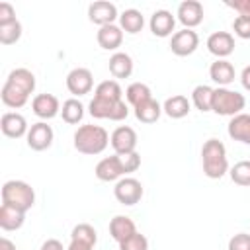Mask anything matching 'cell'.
I'll return each mask as SVG.
<instances>
[{"instance_id":"cell-1","label":"cell","mask_w":250,"mask_h":250,"mask_svg":"<svg viewBox=\"0 0 250 250\" xmlns=\"http://www.w3.org/2000/svg\"><path fill=\"white\" fill-rule=\"evenodd\" d=\"M33 90H35V74L29 68H14L2 86L0 98L4 105L12 109H20L27 104Z\"/></svg>"},{"instance_id":"cell-2","label":"cell","mask_w":250,"mask_h":250,"mask_svg":"<svg viewBox=\"0 0 250 250\" xmlns=\"http://www.w3.org/2000/svg\"><path fill=\"white\" fill-rule=\"evenodd\" d=\"M201 164L203 174L211 180H219L229 172L227 148L219 139H207L201 146Z\"/></svg>"},{"instance_id":"cell-3","label":"cell","mask_w":250,"mask_h":250,"mask_svg":"<svg viewBox=\"0 0 250 250\" xmlns=\"http://www.w3.org/2000/svg\"><path fill=\"white\" fill-rule=\"evenodd\" d=\"M72 145L82 154H100L109 145V135L102 125H82L74 131Z\"/></svg>"},{"instance_id":"cell-4","label":"cell","mask_w":250,"mask_h":250,"mask_svg":"<svg viewBox=\"0 0 250 250\" xmlns=\"http://www.w3.org/2000/svg\"><path fill=\"white\" fill-rule=\"evenodd\" d=\"M2 203L27 213L35 203V191L23 180H8L2 186Z\"/></svg>"},{"instance_id":"cell-5","label":"cell","mask_w":250,"mask_h":250,"mask_svg":"<svg viewBox=\"0 0 250 250\" xmlns=\"http://www.w3.org/2000/svg\"><path fill=\"white\" fill-rule=\"evenodd\" d=\"M244 105H246L244 94H240L236 90H229V88H215L211 111H215L217 115L234 117V115L242 113Z\"/></svg>"},{"instance_id":"cell-6","label":"cell","mask_w":250,"mask_h":250,"mask_svg":"<svg viewBox=\"0 0 250 250\" xmlns=\"http://www.w3.org/2000/svg\"><path fill=\"white\" fill-rule=\"evenodd\" d=\"M88 111L96 119H109V121H123L129 115V107L123 100H102L96 96L88 104Z\"/></svg>"},{"instance_id":"cell-7","label":"cell","mask_w":250,"mask_h":250,"mask_svg":"<svg viewBox=\"0 0 250 250\" xmlns=\"http://www.w3.org/2000/svg\"><path fill=\"white\" fill-rule=\"evenodd\" d=\"M143 193H145L143 184L137 178H121L119 182H115V188H113V195L121 205L139 203Z\"/></svg>"},{"instance_id":"cell-8","label":"cell","mask_w":250,"mask_h":250,"mask_svg":"<svg viewBox=\"0 0 250 250\" xmlns=\"http://www.w3.org/2000/svg\"><path fill=\"white\" fill-rule=\"evenodd\" d=\"M137 133L133 127L129 125H119L113 129L111 137H109V145L113 146L115 154H129V152H135L137 148Z\"/></svg>"},{"instance_id":"cell-9","label":"cell","mask_w":250,"mask_h":250,"mask_svg":"<svg viewBox=\"0 0 250 250\" xmlns=\"http://www.w3.org/2000/svg\"><path fill=\"white\" fill-rule=\"evenodd\" d=\"M66 88L72 96H84L90 94L94 88V76L88 68L76 66L66 74Z\"/></svg>"},{"instance_id":"cell-10","label":"cell","mask_w":250,"mask_h":250,"mask_svg":"<svg viewBox=\"0 0 250 250\" xmlns=\"http://www.w3.org/2000/svg\"><path fill=\"white\" fill-rule=\"evenodd\" d=\"M199 47V35L193 29H180L172 35L170 41V49L176 57H188L191 53H195V49Z\"/></svg>"},{"instance_id":"cell-11","label":"cell","mask_w":250,"mask_h":250,"mask_svg":"<svg viewBox=\"0 0 250 250\" xmlns=\"http://www.w3.org/2000/svg\"><path fill=\"white\" fill-rule=\"evenodd\" d=\"M53 137H55V135H53V129H51V125H47L45 121L33 123V125L29 127L27 135H25L27 146H29L31 150H37V152L47 150V148L53 145Z\"/></svg>"},{"instance_id":"cell-12","label":"cell","mask_w":250,"mask_h":250,"mask_svg":"<svg viewBox=\"0 0 250 250\" xmlns=\"http://www.w3.org/2000/svg\"><path fill=\"white\" fill-rule=\"evenodd\" d=\"M119 18L117 14V8L115 4L111 2H105V0H98V2H92L88 6V20L100 27L104 25H109V23H115V20Z\"/></svg>"},{"instance_id":"cell-13","label":"cell","mask_w":250,"mask_h":250,"mask_svg":"<svg viewBox=\"0 0 250 250\" xmlns=\"http://www.w3.org/2000/svg\"><path fill=\"white\" fill-rule=\"evenodd\" d=\"M94 174H96V178L102 180V182H119V180L125 176V170H123V164H121L119 154L102 158V160L96 164Z\"/></svg>"},{"instance_id":"cell-14","label":"cell","mask_w":250,"mask_h":250,"mask_svg":"<svg viewBox=\"0 0 250 250\" xmlns=\"http://www.w3.org/2000/svg\"><path fill=\"white\" fill-rule=\"evenodd\" d=\"M178 20L186 29H193L203 21V4L197 0H186L178 6Z\"/></svg>"},{"instance_id":"cell-15","label":"cell","mask_w":250,"mask_h":250,"mask_svg":"<svg viewBox=\"0 0 250 250\" xmlns=\"http://www.w3.org/2000/svg\"><path fill=\"white\" fill-rule=\"evenodd\" d=\"M0 129L10 139H20V137L27 135V131H29L25 117L18 111H6L0 119Z\"/></svg>"},{"instance_id":"cell-16","label":"cell","mask_w":250,"mask_h":250,"mask_svg":"<svg viewBox=\"0 0 250 250\" xmlns=\"http://www.w3.org/2000/svg\"><path fill=\"white\" fill-rule=\"evenodd\" d=\"M207 49L217 59H225L234 51V37L229 31H215L207 37Z\"/></svg>"},{"instance_id":"cell-17","label":"cell","mask_w":250,"mask_h":250,"mask_svg":"<svg viewBox=\"0 0 250 250\" xmlns=\"http://www.w3.org/2000/svg\"><path fill=\"white\" fill-rule=\"evenodd\" d=\"M31 109L41 119H53L61 113V104L59 98L53 94H37L31 102Z\"/></svg>"},{"instance_id":"cell-18","label":"cell","mask_w":250,"mask_h":250,"mask_svg":"<svg viewBox=\"0 0 250 250\" xmlns=\"http://www.w3.org/2000/svg\"><path fill=\"white\" fill-rule=\"evenodd\" d=\"M174 25H176V18L172 16V12L168 10H156L152 16H150V21H148V27L152 31V35L156 37H168V35H174Z\"/></svg>"},{"instance_id":"cell-19","label":"cell","mask_w":250,"mask_h":250,"mask_svg":"<svg viewBox=\"0 0 250 250\" xmlns=\"http://www.w3.org/2000/svg\"><path fill=\"white\" fill-rule=\"evenodd\" d=\"M227 133L232 141L250 145V113H238V115L230 117Z\"/></svg>"},{"instance_id":"cell-20","label":"cell","mask_w":250,"mask_h":250,"mask_svg":"<svg viewBox=\"0 0 250 250\" xmlns=\"http://www.w3.org/2000/svg\"><path fill=\"white\" fill-rule=\"evenodd\" d=\"M96 39H98V45L105 51H115L117 47H121L123 43V29L115 23H109V25H104L98 29L96 33Z\"/></svg>"},{"instance_id":"cell-21","label":"cell","mask_w":250,"mask_h":250,"mask_svg":"<svg viewBox=\"0 0 250 250\" xmlns=\"http://www.w3.org/2000/svg\"><path fill=\"white\" fill-rule=\"evenodd\" d=\"M234 74H236L234 72V66L227 59H217L209 66V76H211V80L215 84H219V88H227L234 80Z\"/></svg>"},{"instance_id":"cell-22","label":"cell","mask_w":250,"mask_h":250,"mask_svg":"<svg viewBox=\"0 0 250 250\" xmlns=\"http://www.w3.org/2000/svg\"><path fill=\"white\" fill-rule=\"evenodd\" d=\"M135 232H137V227H135L133 219L127 217V215H115V217L109 221V234H111V238H113L117 244L123 242L125 238H129V236L135 234Z\"/></svg>"},{"instance_id":"cell-23","label":"cell","mask_w":250,"mask_h":250,"mask_svg":"<svg viewBox=\"0 0 250 250\" xmlns=\"http://www.w3.org/2000/svg\"><path fill=\"white\" fill-rule=\"evenodd\" d=\"M107 66H109V72L113 78H129L133 72V59H131V55H127L123 51H117L109 57Z\"/></svg>"},{"instance_id":"cell-24","label":"cell","mask_w":250,"mask_h":250,"mask_svg":"<svg viewBox=\"0 0 250 250\" xmlns=\"http://www.w3.org/2000/svg\"><path fill=\"white\" fill-rule=\"evenodd\" d=\"M189 109H191V104H189V100H188L186 96H182V94L170 96V98H166V102L162 104V111H164L170 119H182V117H186V115L189 113Z\"/></svg>"},{"instance_id":"cell-25","label":"cell","mask_w":250,"mask_h":250,"mask_svg":"<svg viewBox=\"0 0 250 250\" xmlns=\"http://www.w3.org/2000/svg\"><path fill=\"white\" fill-rule=\"evenodd\" d=\"M23 221H25V213L23 211H20V209H16L12 205H6V203L0 205V227L4 230H18V229H21Z\"/></svg>"},{"instance_id":"cell-26","label":"cell","mask_w":250,"mask_h":250,"mask_svg":"<svg viewBox=\"0 0 250 250\" xmlns=\"http://www.w3.org/2000/svg\"><path fill=\"white\" fill-rule=\"evenodd\" d=\"M162 113H164L162 111V105L154 98H150V100H146V102H143L141 105L135 107V117L141 123H156Z\"/></svg>"},{"instance_id":"cell-27","label":"cell","mask_w":250,"mask_h":250,"mask_svg":"<svg viewBox=\"0 0 250 250\" xmlns=\"http://www.w3.org/2000/svg\"><path fill=\"white\" fill-rule=\"evenodd\" d=\"M143 25H145V16H143L139 10L129 8V10H125L123 14H119V27H121L123 31L135 35V33H139V31L143 29Z\"/></svg>"},{"instance_id":"cell-28","label":"cell","mask_w":250,"mask_h":250,"mask_svg":"<svg viewBox=\"0 0 250 250\" xmlns=\"http://www.w3.org/2000/svg\"><path fill=\"white\" fill-rule=\"evenodd\" d=\"M213 92H215V88H211V86H207V84H199V86H195L193 88V92H191V102H193V105L199 109V111H211V107H213Z\"/></svg>"},{"instance_id":"cell-29","label":"cell","mask_w":250,"mask_h":250,"mask_svg":"<svg viewBox=\"0 0 250 250\" xmlns=\"http://www.w3.org/2000/svg\"><path fill=\"white\" fill-rule=\"evenodd\" d=\"M61 115H62V121H64V123H68V125H76V123L82 121V117H84V105L80 104V100H76V98H68L66 102H62Z\"/></svg>"},{"instance_id":"cell-30","label":"cell","mask_w":250,"mask_h":250,"mask_svg":"<svg viewBox=\"0 0 250 250\" xmlns=\"http://www.w3.org/2000/svg\"><path fill=\"white\" fill-rule=\"evenodd\" d=\"M125 98H127V102H129L133 107H137V105H141L143 102L150 100V98H152V92H150V88H148L146 84H143V82H133V84L127 86Z\"/></svg>"},{"instance_id":"cell-31","label":"cell","mask_w":250,"mask_h":250,"mask_svg":"<svg viewBox=\"0 0 250 250\" xmlns=\"http://www.w3.org/2000/svg\"><path fill=\"white\" fill-rule=\"evenodd\" d=\"M94 96L102 98V100H121L123 98V90H121L117 80H104V82H100L96 86Z\"/></svg>"},{"instance_id":"cell-32","label":"cell","mask_w":250,"mask_h":250,"mask_svg":"<svg viewBox=\"0 0 250 250\" xmlns=\"http://www.w3.org/2000/svg\"><path fill=\"white\" fill-rule=\"evenodd\" d=\"M70 240H76V242H84V244H90V246H96L98 242V232L92 225L88 223H80L72 229L70 232Z\"/></svg>"},{"instance_id":"cell-33","label":"cell","mask_w":250,"mask_h":250,"mask_svg":"<svg viewBox=\"0 0 250 250\" xmlns=\"http://www.w3.org/2000/svg\"><path fill=\"white\" fill-rule=\"evenodd\" d=\"M230 180L236 184V186H242V188H248L250 186V160H240L236 162L230 170Z\"/></svg>"},{"instance_id":"cell-34","label":"cell","mask_w":250,"mask_h":250,"mask_svg":"<svg viewBox=\"0 0 250 250\" xmlns=\"http://www.w3.org/2000/svg\"><path fill=\"white\" fill-rule=\"evenodd\" d=\"M21 37V23L16 20L12 23L0 25V43L2 45H14Z\"/></svg>"},{"instance_id":"cell-35","label":"cell","mask_w":250,"mask_h":250,"mask_svg":"<svg viewBox=\"0 0 250 250\" xmlns=\"http://www.w3.org/2000/svg\"><path fill=\"white\" fill-rule=\"evenodd\" d=\"M119 250H148V240L145 234L135 232L123 242H119Z\"/></svg>"},{"instance_id":"cell-36","label":"cell","mask_w":250,"mask_h":250,"mask_svg":"<svg viewBox=\"0 0 250 250\" xmlns=\"http://www.w3.org/2000/svg\"><path fill=\"white\" fill-rule=\"evenodd\" d=\"M232 29L240 39H250V16H236L232 21Z\"/></svg>"},{"instance_id":"cell-37","label":"cell","mask_w":250,"mask_h":250,"mask_svg":"<svg viewBox=\"0 0 250 250\" xmlns=\"http://www.w3.org/2000/svg\"><path fill=\"white\" fill-rule=\"evenodd\" d=\"M119 158H121V164H123L125 174H131V172L139 170V166H141V154L137 150L135 152H129V154H119Z\"/></svg>"},{"instance_id":"cell-38","label":"cell","mask_w":250,"mask_h":250,"mask_svg":"<svg viewBox=\"0 0 250 250\" xmlns=\"http://www.w3.org/2000/svg\"><path fill=\"white\" fill-rule=\"evenodd\" d=\"M229 250H250V234L238 232V234L230 236V240H229Z\"/></svg>"},{"instance_id":"cell-39","label":"cell","mask_w":250,"mask_h":250,"mask_svg":"<svg viewBox=\"0 0 250 250\" xmlns=\"http://www.w3.org/2000/svg\"><path fill=\"white\" fill-rule=\"evenodd\" d=\"M16 21V10L10 2H0V25Z\"/></svg>"},{"instance_id":"cell-40","label":"cell","mask_w":250,"mask_h":250,"mask_svg":"<svg viewBox=\"0 0 250 250\" xmlns=\"http://www.w3.org/2000/svg\"><path fill=\"white\" fill-rule=\"evenodd\" d=\"M229 8L236 10L238 16H250V0H234V2H227Z\"/></svg>"},{"instance_id":"cell-41","label":"cell","mask_w":250,"mask_h":250,"mask_svg":"<svg viewBox=\"0 0 250 250\" xmlns=\"http://www.w3.org/2000/svg\"><path fill=\"white\" fill-rule=\"evenodd\" d=\"M41 250H66V248L62 246L61 240H57V238H47V240L41 244Z\"/></svg>"},{"instance_id":"cell-42","label":"cell","mask_w":250,"mask_h":250,"mask_svg":"<svg viewBox=\"0 0 250 250\" xmlns=\"http://www.w3.org/2000/svg\"><path fill=\"white\" fill-rule=\"evenodd\" d=\"M240 82H242V88H244L246 92H250V64L242 68V72H240Z\"/></svg>"},{"instance_id":"cell-43","label":"cell","mask_w":250,"mask_h":250,"mask_svg":"<svg viewBox=\"0 0 250 250\" xmlns=\"http://www.w3.org/2000/svg\"><path fill=\"white\" fill-rule=\"evenodd\" d=\"M66 250H94V246L90 244H84V242H76V240H70L68 248Z\"/></svg>"},{"instance_id":"cell-44","label":"cell","mask_w":250,"mask_h":250,"mask_svg":"<svg viewBox=\"0 0 250 250\" xmlns=\"http://www.w3.org/2000/svg\"><path fill=\"white\" fill-rule=\"evenodd\" d=\"M0 250H16V244H14L10 238L2 236V238H0Z\"/></svg>"}]
</instances>
